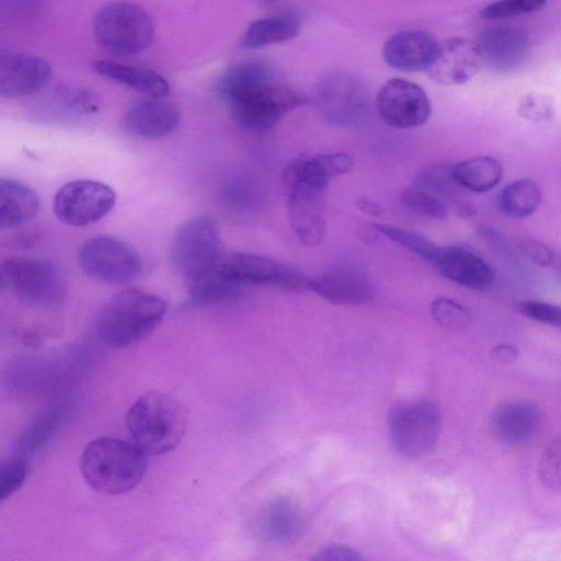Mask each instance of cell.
<instances>
[{
	"label": "cell",
	"instance_id": "1",
	"mask_svg": "<svg viewBox=\"0 0 561 561\" xmlns=\"http://www.w3.org/2000/svg\"><path fill=\"white\" fill-rule=\"evenodd\" d=\"M217 93L228 105L233 121L250 133L267 131L305 98L280 83L265 62L248 60L233 65L218 79Z\"/></svg>",
	"mask_w": 561,
	"mask_h": 561
},
{
	"label": "cell",
	"instance_id": "2",
	"mask_svg": "<svg viewBox=\"0 0 561 561\" xmlns=\"http://www.w3.org/2000/svg\"><path fill=\"white\" fill-rule=\"evenodd\" d=\"M331 178L313 158L299 156L283 172L290 227L306 247L318 245L325 233L324 193Z\"/></svg>",
	"mask_w": 561,
	"mask_h": 561
},
{
	"label": "cell",
	"instance_id": "3",
	"mask_svg": "<svg viewBox=\"0 0 561 561\" xmlns=\"http://www.w3.org/2000/svg\"><path fill=\"white\" fill-rule=\"evenodd\" d=\"M146 470V454L133 442L115 437L94 438L80 458V471L87 484L108 495L133 490Z\"/></svg>",
	"mask_w": 561,
	"mask_h": 561
},
{
	"label": "cell",
	"instance_id": "4",
	"mask_svg": "<svg viewBox=\"0 0 561 561\" xmlns=\"http://www.w3.org/2000/svg\"><path fill=\"white\" fill-rule=\"evenodd\" d=\"M165 301L148 291L127 288L107 299L98 312L95 328L101 340L113 348L134 345L159 325Z\"/></svg>",
	"mask_w": 561,
	"mask_h": 561
},
{
	"label": "cell",
	"instance_id": "5",
	"mask_svg": "<svg viewBox=\"0 0 561 561\" xmlns=\"http://www.w3.org/2000/svg\"><path fill=\"white\" fill-rule=\"evenodd\" d=\"M128 433L146 455H161L174 449L187 427L185 407L172 394L151 390L140 396L126 415Z\"/></svg>",
	"mask_w": 561,
	"mask_h": 561
},
{
	"label": "cell",
	"instance_id": "6",
	"mask_svg": "<svg viewBox=\"0 0 561 561\" xmlns=\"http://www.w3.org/2000/svg\"><path fill=\"white\" fill-rule=\"evenodd\" d=\"M98 44L119 56H131L147 49L154 36L152 16L131 2H112L101 8L92 21Z\"/></svg>",
	"mask_w": 561,
	"mask_h": 561
},
{
	"label": "cell",
	"instance_id": "7",
	"mask_svg": "<svg viewBox=\"0 0 561 561\" xmlns=\"http://www.w3.org/2000/svg\"><path fill=\"white\" fill-rule=\"evenodd\" d=\"M221 249L220 230L207 216L184 222L174 233L170 256L176 273L190 285L209 276L216 268Z\"/></svg>",
	"mask_w": 561,
	"mask_h": 561
},
{
	"label": "cell",
	"instance_id": "8",
	"mask_svg": "<svg viewBox=\"0 0 561 561\" xmlns=\"http://www.w3.org/2000/svg\"><path fill=\"white\" fill-rule=\"evenodd\" d=\"M0 284L32 308L55 309L64 299L59 272L43 259L14 256L3 260Z\"/></svg>",
	"mask_w": 561,
	"mask_h": 561
},
{
	"label": "cell",
	"instance_id": "9",
	"mask_svg": "<svg viewBox=\"0 0 561 561\" xmlns=\"http://www.w3.org/2000/svg\"><path fill=\"white\" fill-rule=\"evenodd\" d=\"M388 427L396 451L407 458H417L435 446L442 428V413L431 400L402 402L391 409Z\"/></svg>",
	"mask_w": 561,
	"mask_h": 561
},
{
	"label": "cell",
	"instance_id": "10",
	"mask_svg": "<svg viewBox=\"0 0 561 561\" xmlns=\"http://www.w3.org/2000/svg\"><path fill=\"white\" fill-rule=\"evenodd\" d=\"M316 107L321 118L337 128H348L363 121L369 107L365 82L347 71H331L316 87Z\"/></svg>",
	"mask_w": 561,
	"mask_h": 561
},
{
	"label": "cell",
	"instance_id": "11",
	"mask_svg": "<svg viewBox=\"0 0 561 561\" xmlns=\"http://www.w3.org/2000/svg\"><path fill=\"white\" fill-rule=\"evenodd\" d=\"M82 272L90 278L106 284H125L141 272V260L127 242L101 234L85 240L78 252Z\"/></svg>",
	"mask_w": 561,
	"mask_h": 561
},
{
	"label": "cell",
	"instance_id": "12",
	"mask_svg": "<svg viewBox=\"0 0 561 561\" xmlns=\"http://www.w3.org/2000/svg\"><path fill=\"white\" fill-rule=\"evenodd\" d=\"M214 272L237 287L265 285L301 290L307 288L309 279L285 263L248 252H234L221 256Z\"/></svg>",
	"mask_w": 561,
	"mask_h": 561
},
{
	"label": "cell",
	"instance_id": "13",
	"mask_svg": "<svg viewBox=\"0 0 561 561\" xmlns=\"http://www.w3.org/2000/svg\"><path fill=\"white\" fill-rule=\"evenodd\" d=\"M115 202L116 194L107 184L94 180H76L56 192L53 210L64 224L83 227L106 216Z\"/></svg>",
	"mask_w": 561,
	"mask_h": 561
},
{
	"label": "cell",
	"instance_id": "14",
	"mask_svg": "<svg viewBox=\"0 0 561 561\" xmlns=\"http://www.w3.org/2000/svg\"><path fill=\"white\" fill-rule=\"evenodd\" d=\"M376 108L387 125L398 129L424 125L432 112L431 101L422 87L400 78L390 79L381 85Z\"/></svg>",
	"mask_w": 561,
	"mask_h": 561
},
{
	"label": "cell",
	"instance_id": "15",
	"mask_svg": "<svg viewBox=\"0 0 561 561\" xmlns=\"http://www.w3.org/2000/svg\"><path fill=\"white\" fill-rule=\"evenodd\" d=\"M482 65V55L476 41L453 37L439 44L436 57L426 71L439 84L458 85L471 80Z\"/></svg>",
	"mask_w": 561,
	"mask_h": 561
},
{
	"label": "cell",
	"instance_id": "16",
	"mask_svg": "<svg viewBox=\"0 0 561 561\" xmlns=\"http://www.w3.org/2000/svg\"><path fill=\"white\" fill-rule=\"evenodd\" d=\"M51 68L41 57L24 53L0 55V95L16 99L33 94L50 80Z\"/></svg>",
	"mask_w": 561,
	"mask_h": 561
},
{
	"label": "cell",
	"instance_id": "17",
	"mask_svg": "<svg viewBox=\"0 0 561 561\" xmlns=\"http://www.w3.org/2000/svg\"><path fill=\"white\" fill-rule=\"evenodd\" d=\"M431 263L444 277L472 290L484 291L495 279L492 267L461 245L438 247Z\"/></svg>",
	"mask_w": 561,
	"mask_h": 561
},
{
	"label": "cell",
	"instance_id": "18",
	"mask_svg": "<svg viewBox=\"0 0 561 561\" xmlns=\"http://www.w3.org/2000/svg\"><path fill=\"white\" fill-rule=\"evenodd\" d=\"M307 288L336 305H359L369 301L374 289L370 279L359 270L339 266L308 279Z\"/></svg>",
	"mask_w": 561,
	"mask_h": 561
},
{
	"label": "cell",
	"instance_id": "19",
	"mask_svg": "<svg viewBox=\"0 0 561 561\" xmlns=\"http://www.w3.org/2000/svg\"><path fill=\"white\" fill-rule=\"evenodd\" d=\"M476 42L483 64L499 71L517 69L525 61L530 47L526 33L508 26L486 28Z\"/></svg>",
	"mask_w": 561,
	"mask_h": 561
},
{
	"label": "cell",
	"instance_id": "20",
	"mask_svg": "<svg viewBox=\"0 0 561 561\" xmlns=\"http://www.w3.org/2000/svg\"><path fill=\"white\" fill-rule=\"evenodd\" d=\"M439 44L423 31H402L383 46V59L401 71L427 70L436 57Z\"/></svg>",
	"mask_w": 561,
	"mask_h": 561
},
{
	"label": "cell",
	"instance_id": "21",
	"mask_svg": "<svg viewBox=\"0 0 561 561\" xmlns=\"http://www.w3.org/2000/svg\"><path fill=\"white\" fill-rule=\"evenodd\" d=\"M180 124V112L174 103L151 98L135 103L124 118L125 128L142 138H161L173 133Z\"/></svg>",
	"mask_w": 561,
	"mask_h": 561
},
{
	"label": "cell",
	"instance_id": "22",
	"mask_svg": "<svg viewBox=\"0 0 561 561\" xmlns=\"http://www.w3.org/2000/svg\"><path fill=\"white\" fill-rule=\"evenodd\" d=\"M540 423L541 414L537 405L528 401H514L501 405L493 413L491 428L500 442L518 445L534 437Z\"/></svg>",
	"mask_w": 561,
	"mask_h": 561
},
{
	"label": "cell",
	"instance_id": "23",
	"mask_svg": "<svg viewBox=\"0 0 561 561\" xmlns=\"http://www.w3.org/2000/svg\"><path fill=\"white\" fill-rule=\"evenodd\" d=\"M260 535L272 543L294 541L302 529V515L298 506L285 497L268 501L257 517Z\"/></svg>",
	"mask_w": 561,
	"mask_h": 561
},
{
	"label": "cell",
	"instance_id": "24",
	"mask_svg": "<svg viewBox=\"0 0 561 561\" xmlns=\"http://www.w3.org/2000/svg\"><path fill=\"white\" fill-rule=\"evenodd\" d=\"M39 199L25 183L1 178L0 180V227L12 229L32 220L38 213Z\"/></svg>",
	"mask_w": 561,
	"mask_h": 561
},
{
	"label": "cell",
	"instance_id": "25",
	"mask_svg": "<svg viewBox=\"0 0 561 561\" xmlns=\"http://www.w3.org/2000/svg\"><path fill=\"white\" fill-rule=\"evenodd\" d=\"M92 68L102 77L130 87L152 98H163L170 91L167 79L151 69L107 59L93 60Z\"/></svg>",
	"mask_w": 561,
	"mask_h": 561
},
{
	"label": "cell",
	"instance_id": "26",
	"mask_svg": "<svg viewBox=\"0 0 561 561\" xmlns=\"http://www.w3.org/2000/svg\"><path fill=\"white\" fill-rule=\"evenodd\" d=\"M503 168L490 156H478L458 162L451 169L454 182L474 193L486 192L499 184Z\"/></svg>",
	"mask_w": 561,
	"mask_h": 561
},
{
	"label": "cell",
	"instance_id": "27",
	"mask_svg": "<svg viewBox=\"0 0 561 561\" xmlns=\"http://www.w3.org/2000/svg\"><path fill=\"white\" fill-rule=\"evenodd\" d=\"M300 31V22L289 14H277L252 22L244 32L241 46L247 49L261 48L289 41Z\"/></svg>",
	"mask_w": 561,
	"mask_h": 561
},
{
	"label": "cell",
	"instance_id": "28",
	"mask_svg": "<svg viewBox=\"0 0 561 561\" xmlns=\"http://www.w3.org/2000/svg\"><path fill=\"white\" fill-rule=\"evenodd\" d=\"M541 203V190L531 179H519L507 184L499 196L501 210L513 218L534 214Z\"/></svg>",
	"mask_w": 561,
	"mask_h": 561
},
{
	"label": "cell",
	"instance_id": "29",
	"mask_svg": "<svg viewBox=\"0 0 561 561\" xmlns=\"http://www.w3.org/2000/svg\"><path fill=\"white\" fill-rule=\"evenodd\" d=\"M239 287L224 280L215 272L190 286L188 304L202 306L229 299L237 295Z\"/></svg>",
	"mask_w": 561,
	"mask_h": 561
},
{
	"label": "cell",
	"instance_id": "30",
	"mask_svg": "<svg viewBox=\"0 0 561 561\" xmlns=\"http://www.w3.org/2000/svg\"><path fill=\"white\" fill-rule=\"evenodd\" d=\"M373 227L387 239L430 262L437 251V245L419 233L383 224H374Z\"/></svg>",
	"mask_w": 561,
	"mask_h": 561
},
{
	"label": "cell",
	"instance_id": "31",
	"mask_svg": "<svg viewBox=\"0 0 561 561\" xmlns=\"http://www.w3.org/2000/svg\"><path fill=\"white\" fill-rule=\"evenodd\" d=\"M403 205L412 211L433 219H445L448 215L445 204L423 187H408L401 194Z\"/></svg>",
	"mask_w": 561,
	"mask_h": 561
},
{
	"label": "cell",
	"instance_id": "32",
	"mask_svg": "<svg viewBox=\"0 0 561 561\" xmlns=\"http://www.w3.org/2000/svg\"><path fill=\"white\" fill-rule=\"evenodd\" d=\"M431 312L435 320L445 329L458 331L465 329L469 321V311L449 298H437L431 304Z\"/></svg>",
	"mask_w": 561,
	"mask_h": 561
},
{
	"label": "cell",
	"instance_id": "33",
	"mask_svg": "<svg viewBox=\"0 0 561 561\" xmlns=\"http://www.w3.org/2000/svg\"><path fill=\"white\" fill-rule=\"evenodd\" d=\"M57 98L66 108L81 114H93L101 105L94 92L77 85H61L57 89Z\"/></svg>",
	"mask_w": 561,
	"mask_h": 561
},
{
	"label": "cell",
	"instance_id": "34",
	"mask_svg": "<svg viewBox=\"0 0 561 561\" xmlns=\"http://www.w3.org/2000/svg\"><path fill=\"white\" fill-rule=\"evenodd\" d=\"M547 4L542 0H504L484 7L480 15L485 20H499L537 12Z\"/></svg>",
	"mask_w": 561,
	"mask_h": 561
},
{
	"label": "cell",
	"instance_id": "35",
	"mask_svg": "<svg viewBox=\"0 0 561 561\" xmlns=\"http://www.w3.org/2000/svg\"><path fill=\"white\" fill-rule=\"evenodd\" d=\"M538 472L542 483L554 491H561V438L552 442L541 454Z\"/></svg>",
	"mask_w": 561,
	"mask_h": 561
},
{
	"label": "cell",
	"instance_id": "36",
	"mask_svg": "<svg viewBox=\"0 0 561 561\" xmlns=\"http://www.w3.org/2000/svg\"><path fill=\"white\" fill-rule=\"evenodd\" d=\"M26 462L22 457L2 461L0 466V499L3 501L16 492L26 479Z\"/></svg>",
	"mask_w": 561,
	"mask_h": 561
},
{
	"label": "cell",
	"instance_id": "37",
	"mask_svg": "<svg viewBox=\"0 0 561 561\" xmlns=\"http://www.w3.org/2000/svg\"><path fill=\"white\" fill-rule=\"evenodd\" d=\"M57 424L58 413L56 411L48 412L37 420L21 437L20 448L22 451L31 454L42 446L51 435Z\"/></svg>",
	"mask_w": 561,
	"mask_h": 561
},
{
	"label": "cell",
	"instance_id": "38",
	"mask_svg": "<svg viewBox=\"0 0 561 561\" xmlns=\"http://www.w3.org/2000/svg\"><path fill=\"white\" fill-rule=\"evenodd\" d=\"M516 309L535 321L561 329V306L537 300L520 301Z\"/></svg>",
	"mask_w": 561,
	"mask_h": 561
},
{
	"label": "cell",
	"instance_id": "39",
	"mask_svg": "<svg viewBox=\"0 0 561 561\" xmlns=\"http://www.w3.org/2000/svg\"><path fill=\"white\" fill-rule=\"evenodd\" d=\"M517 112L528 121L542 122L551 117L552 104L542 95L528 94L520 100Z\"/></svg>",
	"mask_w": 561,
	"mask_h": 561
},
{
	"label": "cell",
	"instance_id": "40",
	"mask_svg": "<svg viewBox=\"0 0 561 561\" xmlns=\"http://www.w3.org/2000/svg\"><path fill=\"white\" fill-rule=\"evenodd\" d=\"M310 561H364L352 548L343 545H330L320 549Z\"/></svg>",
	"mask_w": 561,
	"mask_h": 561
},
{
	"label": "cell",
	"instance_id": "41",
	"mask_svg": "<svg viewBox=\"0 0 561 561\" xmlns=\"http://www.w3.org/2000/svg\"><path fill=\"white\" fill-rule=\"evenodd\" d=\"M523 252L534 262L540 265H547L552 260L551 251L542 243L536 240H524L520 244Z\"/></svg>",
	"mask_w": 561,
	"mask_h": 561
},
{
	"label": "cell",
	"instance_id": "42",
	"mask_svg": "<svg viewBox=\"0 0 561 561\" xmlns=\"http://www.w3.org/2000/svg\"><path fill=\"white\" fill-rule=\"evenodd\" d=\"M493 354L502 363H512L517 358V350L506 344L494 347Z\"/></svg>",
	"mask_w": 561,
	"mask_h": 561
}]
</instances>
